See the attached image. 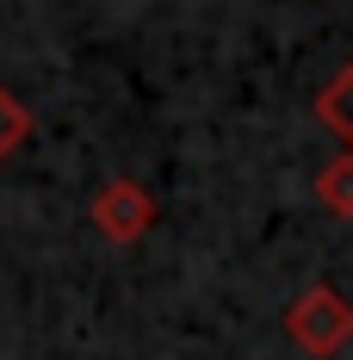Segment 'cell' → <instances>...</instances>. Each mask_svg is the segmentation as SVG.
Returning <instances> with one entry per match:
<instances>
[{
    "instance_id": "277c9868",
    "label": "cell",
    "mask_w": 353,
    "mask_h": 360,
    "mask_svg": "<svg viewBox=\"0 0 353 360\" xmlns=\"http://www.w3.org/2000/svg\"><path fill=\"white\" fill-rule=\"evenodd\" d=\"M32 131H37V118H32V106L0 81V162H13L19 149L32 143Z\"/></svg>"
},
{
    "instance_id": "7a4b0ae2",
    "label": "cell",
    "mask_w": 353,
    "mask_h": 360,
    "mask_svg": "<svg viewBox=\"0 0 353 360\" xmlns=\"http://www.w3.org/2000/svg\"><path fill=\"white\" fill-rule=\"evenodd\" d=\"M87 217H93V230L106 236V243H118V249H137L142 236L155 230V217H161V205H155V193L142 186V180H106L100 193H93V205H87Z\"/></svg>"
},
{
    "instance_id": "3957f363",
    "label": "cell",
    "mask_w": 353,
    "mask_h": 360,
    "mask_svg": "<svg viewBox=\"0 0 353 360\" xmlns=\"http://www.w3.org/2000/svg\"><path fill=\"white\" fill-rule=\"evenodd\" d=\"M317 124L341 137V155H353V56H347V69L317 94Z\"/></svg>"
},
{
    "instance_id": "6da1fadb",
    "label": "cell",
    "mask_w": 353,
    "mask_h": 360,
    "mask_svg": "<svg viewBox=\"0 0 353 360\" xmlns=\"http://www.w3.org/2000/svg\"><path fill=\"white\" fill-rule=\"evenodd\" d=\"M279 329H285V342H291L298 354L328 360V354H341L353 342V304L335 286H304L279 311Z\"/></svg>"
},
{
    "instance_id": "5b68a950",
    "label": "cell",
    "mask_w": 353,
    "mask_h": 360,
    "mask_svg": "<svg viewBox=\"0 0 353 360\" xmlns=\"http://www.w3.org/2000/svg\"><path fill=\"white\" fill-rule=\"evenodd\" d=\"M317 199L328 217H353V155H335V162H322L317 174Z\"/></svg>"
}]
</instances>
